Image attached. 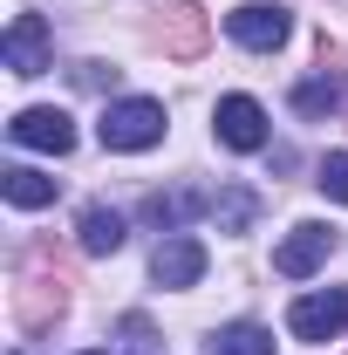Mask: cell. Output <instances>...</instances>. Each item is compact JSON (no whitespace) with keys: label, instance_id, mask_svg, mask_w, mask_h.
<instances>
[{"label":"cell","instance_id":"cell-19","mask_svg":"<svg viewBox=\"0 0 348 355\" xmlns=\"http://www.w3.org/2000/svg\"><path fill=\"white\" fill-rule=\"evenodd\" d=\"M76 83H82V89H116V69H103V62H82V69H76Z\"/></svg>","mask_w":348,"mask_h":355},{"label":"cell","instance_id":"cell-17","mask_svg":"<svg viewBox=\"0 0 348 355\" xmlns=\"http://www.w3.org/2000/svg\"><path fill=\"white\" fill-rule=\"evenodd\" d=\"M123 355H164V342H157V328H150V314H123Z\"/></svg>","mask_w":348,"mask_h":355},{"label":"cell","instance_id":"cell-1","mask_svg":"<svg viewBox=\"0 0 348 355\" xmlns=\"http://www.w3.org/2000/svg\"><path fill=\"white\" fill-rule=\"evenodd\" d=\"M62 308H69V273H62V260H55L48 246H35V253H28V273L14 280V321H21L28 335H42V328L62 321Z\"/></svg>","mask_w":348,"mask_h":355},{"label":"cell","instance_id":"cell-7","mask_svg":"<svg viewBox=\"0 0 348 355\" xmlns=\"http://www.w3.org/2000/svg\"><path fill=\"white\" fill-rule=\"evenodd\" d=\"M328 253H335V232L307 219V225H294V232L280 239V253H273V273H287V280H307V273L328 260Z\"/></svg>","mask_w":348,"mask_h":355},{"label":"cell","instance_id":"cell-2","mask_svg":"<svg viewBox=\"0 0 348 355\" xmlns=\"http://www.w3.org/2000/svg\"><path fill=\"white\" fill-rule=\"evenodd\" d=\"M103 150H150L157 137H164V103H150V96H123V103H110L103 110Z\"/></svg>","mask_w":348,"mask_h":355},{"label":"cell","instance_id":"cell-11","mask_svg":"<svg viewBox=\"0 0 348 355\" xmlns=\"http://www.w3.org/2000/svg\"><path fill=\"white\" fill-rule=\"evenodd\" d=\"M191 212H212V198H205V191H191V184H171V191H150V198H143V219L164 225V232H177Z\"/></svg>","mask_w":348,"mask_h":355},{"label":"cell","instance_id":"cell-16","mask_svg":"<svg viewBox=\"0 0 348 355\" xmlns=\"http://www.w3.org/2000/svg\"><path fill=\"white\" fill-rule=\"evenodd\" d=\"M335 103H342V76H321V83L294 89V110H301V116H321V110H335Z\"/></svg>","mask_w":348,"mask_h":355},{"label":"cell","instance_id":"cell-9","mask_svg":"<svg viewBox=\"0 0 348 355\" xmlns=\"http://www.w3.org/2000/svg\"><path fill=\"white\" fill-rule=\"evenodd\" d=\"M7 69L14 76H42L48 69V21L42 14H14V28H7Z\"/></svg>","mask_w":348,"mask_h":355},{"label":"cell","instance_id":"cell-14","mask_svg":"<svg viewBox=\"0 0 348 355\" xmlns=\"http://www.w3.org/2000/svg\"><path fill=\"white\" fill-rule=\"evenodd\" d=\"M205 355H273V335H266L260 321H232V328H218L212 349Z\"/></svg>","mask_w":348,"mask_h":355},{"label":"cell","instance_id":"cell-10","mask_svg":"<svg viewBox=\"0 0 348 355\" xmlns=\"http://www.w3.org/2000/svg\"><path fill=\"white\" fill-rule=\"evenodd\" d=\"M198 273H205V246L184 239V232H171V239L150 253V280H157V287H191Z\"/></svg>","mask_w":348,"mask_h":355},{"label":"cell","instance_id":"cell-4","mask_svg":"<svg viewBox=\"0 0 348 355\" xmlns=\"http://www.w3.org/2000/svg\"><path fill=\"white\" fill-rule=\"evenodd\" d=\"M287 328H294L301 342H335L348 328V287L342 294H301L294 314H287Z\"/></svg>","mask_w":348,"mask_h":355},{"label":"cell","instance_id":"cell-8","mask_svg":"<svg viewBox=\"0 0 348 355\" xmlns=\"http://www.w3.org/2000/svg\"><path fill=\"white\" fill-rule=\"evenodd\" d=\"M212 123H218V144L225 150H266V110L253 96H225Z\"/></svg>","mask_w":348,"mask_h":355},{"label":"cell","instance_id":"cell-6","mask_svg":"<svg viewBox=\"0 0 348 355\" xmlns=\"http://www.w3.org/2000/svg\"><path fill=\"white\" fill-rule=\"evenodd\" d=\"M7 130H14L21 150H48V157H69V150H76V123H69L62 110H21Z\"/></svg>","mask_w":348,"mask_h":355},{"label":"cell","instance_id":"cell-18","mask_svg":"<svg viewBox=\"0 0 348 355\" xmlns=\"http://www.w3.org/2000/svg\"><path fill=\"white\" fill-rule=\"evenodd\" d=\"M314 184H321L328 198H342V205H348V150H328L321 171H314Z\"/></svg>","mask_w":348,"mask_h":355},{"label":"cell","instance_id":"cell-5","mask_svg":"<svg viewBox=\"0 0 348 355\" xmlns=\"http://www.w3.org/2000/svg\"><path fill=\"white\" fill-rule=\"evenodd\" d=\"M225 28H232V42L239 48H280L287 42V7H273V0H246V7H232L225 14Z\"/></svg>","mask_w":348,"mask_h":355},{"label":"cell","instance_id":"cell-15","mask_svg":"<svg viewBox=\"0 0 348 355\" xmlns=\"http://www.w3.org/2000/svg\"><path fill=\"white\" fill-rule=\"evenodd\" d=\"M212 219H218V232H246V225L260 219V198H253L246 184H225L212 198Z\"/></svg>","mask_w":348,"mask_h":355},{"label":"cell","instance_id":"cell-3","mask_svg":"<svg viewBox=\"0 0 348 355\" xmlns=\"http://www.w3.org/2000/svg\"><path fill=\"white\" fill-rule=\"evenodd\" d=\"M205 42H212V21H205L198 0H171V7L157 14V48H164L171 62H198Z\"/></svg>","mask_w":348,"mask_h":355},{"label":"cell","instance_id":"cell-12","mask_svg":"<svg viewBox=\"0 0 348 355\" xmlns=\"http://www.w3.org/2000/svg\"><path fill=\"white\" fill-rule=\"evenodd\" d=\"M0 191H7V205H21V212H42V205H55V178L28 171V164L0 171Z\"/></svg>","mask_w":348,"mask_h":355},{"label":"cell","instance_id":"cell-13","mask_svg":"<svg viewBox=\"0 0 348 355\" xmlns=\"http://www.w3.org/2000/svg\"><path fill=\"white\" fill-rule=\"evenodd\" d=\"M76 246L96 253V260H103V253H116V246H123V219H116L110 205H89L82 225H76Z\"/></svg>","mask_w":348,"mask_h":355},{"label":"cell","instance_id":"cell-20","mask_svg":"<svg viewBox=\"0 0 348 355\" xmlns=\"http://www.w3.org/2000/svg\"><path fill=\"white\" fill-rule=\"evenodd\" d=\"M89 355H103V349H89Z\"/></svg>","mask_w":348,"mask_h":355}]
</instances>
